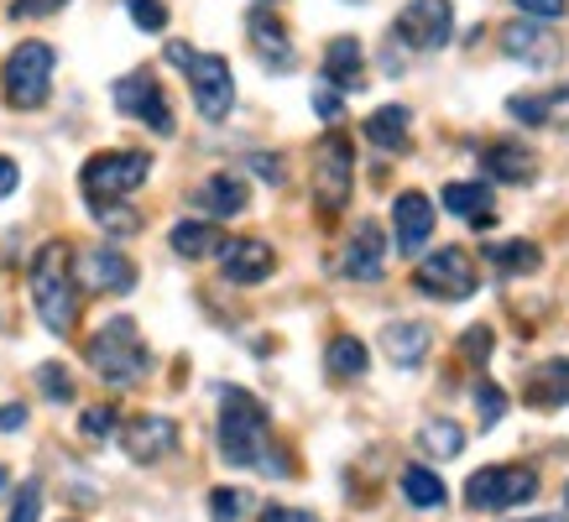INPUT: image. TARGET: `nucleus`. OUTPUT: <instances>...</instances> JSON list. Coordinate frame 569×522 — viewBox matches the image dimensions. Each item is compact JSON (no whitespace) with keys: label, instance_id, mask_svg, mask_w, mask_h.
Segmentation results:
<instances>
[{"label":"nucleus","instance_id":"473e14b6","mask_svg":"<svg viewBox=\"0 0 569 522\" xmlns=\"http://www.w3.org/2000/svg\"><path fill=\"white\" fill-rule=\"evenodd\" d=\"M89 209H94V220H100L110 235H131V230H141V214L137 209H126L121 199H116V204H89Z\"/></svg>","mask_w":569,"mask_h":522},{"label":"nucleus","instance_id":"f03ea898","mask_svg":"<svg viewBox=\"0 0 569 522\" xmlns=\"http://www.w3.org/2000/svg\"><path fill=\"white\" fill-rule=\"evenodd\" d=\"M272 450V423L246 387H220V454L224 465H261Z\"/></svg>","mask_w":569,"mask_h":522},{"label":"nucleus","instance_id":"bb28decb","mask_svg":"<svg viewBox=\"0 0 569 522\" xmlns=\"http://www.w3.org/2000/svg\"><path fill=\"white\" fill-rule=\"evenodd\" d=\"M325 365L335 382H361L366 377V345L356 340V334H335L325 350Z\"/></svg>","mask_w":569,"mask_h":522},{"label":"nucleus","instance_id":"49530a36","mask_svg":"<svg viewBox=\"0 0 569 522\" xmlns=\"http://www.w3.org/2000/svg\"><path fill=\"white\" fill-rule=\"evenodd\" d=\"M528 522H565V518H528Z\"/></svg>","mask_w":569,"mask_h":522},{"label":"nucleus","instance_id":"ea45409f","mask_svg":"<svg viewBox=\"0 0 569 522\" xmlns=\"http://www.w3.org/2000/svg\"><path fill=\"white\" fill-rule=\"evenodd\" d=\"M313 110H319V121L325 126H340V116H346V104H340V94L335 89H313Z\"/></svg>","mask_w":569,"mask_h":522},{"label":"nucleus","instance_id":"cd10ccee","mask_svg":"<svg viewBox=\"0 0 569 522\" xmlns=\"http://www.w3.org/2000/svg\"><path fill=\"white\" fill-rule=\"evenodd\" d=\"M445 209L476 225H491V189L486 183H449L445 189Z\"/></svg>","mask_w":569,"mask_h":522},{"label":"nucleus","instance_id":"58836bf2","mask_svg":"<svg viewBox=\"0 0 569 522\" xmlns=\"http://www.w3.org/2000/svg\"><path fill=\"white\" fill-rule=\"evenodd\" d=\"M522 17H538V21H559L569 11V0H512Z\"/></svg>","mask_w":569,"mask_h":522},{"label":"nucleus","instance_id":"2eb2a0df","mask_svg":"<svg viewBox=\"0 0 569 522\" xmlns=\"http://www.w3.org/2000/svg\"><path fill=\"white\" fill-rule=\"evenodd\" d=\"M501 52L518 58V63H528V69H543V73L565 63V42H559L553 32H543V27H533V21L501 27Z\"/></svg>","mask_w":569,"mask_h":522},{"label":"nucleus","instance_id":"b1692460","mask_svg":"<svg viewBox=\"0 0 569 522\" xmlns=\"http://www.w3.org/2000/svg\"><path fill=\"white\" fill-rule=\"evenodd\" d=\"M408 131H413V116L402 104H381L377 116H366V141L381 152H408Z\"/></svg>","mask_w":569,"mask_h":522},{"label":"nucleus","instance_id":"dca6fc26","mask_svg":"<svg viewBox=\"0 0 569 522\" xmlns=\"http://www.w3.org/2000/svg\"><path fill=\"white\" fill-rule=\"evenodd\" d=\"M429 235H433V204L418 189L397 193L392 199V245H397V257H418V251L429 245Z\"/></svg>","mask_w":569,"mask_h":522},{"label":"nucleus","instance_id":"f257e3e1","mask_svg":"<svg viewBox=\"0 0 569 522\" xmlns=\"http://www.w3.org/2000/svg\"><path fill=\"white\" fill-rule=\"evenodd\" d=\"M69 267H73L69 241H48L32 257V272H27L37 319H42V330H52V334H69L73 324H79V278H73Z\"/></svg>","mask_w":569,"mask_h":522},{"label":"nucleus","instance_id":"a878e982","mask_svg":"<svg viewBox=\"0 0 569 522\" xmlns=\"http://www.w3.org/2000/svg\"><path fill=\"white\" fill-rule=\"evenodd\" d=\"M418 450L429 454V460H455V454L466 450V429L455 418H429L418 429Z\"/></svg>","mask_w":569,"mask_h":522},{"label":"nucleus","instance_id":"5701e85b","mask_svg":"<svg viewBox=\"0 0 569 522\" xmlns=\"http://www.w3.org/2000/svg\"><path fill=\"white\" fill-rule=\"evenodd\" d=\"M361 63H366L361 42H356V37H335L325 48V84L329 89H361L366 84Z\"/></svg>","mask_w":569,"mask_h":522},{"label":"nucleus","instance_id":"37998d69","mask_svg":"<svg viewBox=\"0 0 569 522\" xmlns=\"http://www.w3.org/2000/svg\"><path fill=\"white\" fill-rule=\"evenodd\" d=\"M17 183H21V168L0 152V199H11V193H17Z\"/></svg>","mask_w":569,"mask_h":522},{"label":"nucleus","instance_id":"393cba45","mask_svg":"<svg viewBox=\"0 0 569 522\" xmlns=\"http://www.w3.org/2000/svg\"><path fill=\"white\" fill-rule=\"evenodd\" d=\"M173 251L178 257H189V261H204V257H220V245H224V235H220V225L214 220H178L173 225Z\"/></svg>","mask_w":569,"mask_h":522},{"label":"nucleus","instance_id":"412c9836","mask_svg":"<svg viewBox=\"0 0 569 522\" xmlns=\"http://www.w3.org/2000/svg\"><path fill=\"white\" fill-rule=\"evenodd\" d=\"M246 183L241 178H230V173H214V178H204L199 189H193V204L204 209V214H214V220H236L246 209Z\"/></svg>","mask_w":569,"mask_h":522},{"label":"nucleus","instance_id":"2f4dec72","mask_svg":"<svg viewBox=\"0 0 569 522\" xmlns=\"http://www.w3.org/2000/svg\"><path fill=\"white\" fill-rule=\"evenodd\" d=\"M476 408H481V429H497L501 413H507V392H501L491 377H481V382H476Z\"/></svg>","mask_w":569,"mask_h":522},{"label":"nucleus","instance_id":"6ab92c4d","mask_svg":"<svg viewBox=\"0 0 569 522\" xmlns=\"http://www.w3.org/2000/svg\"><path fill=\"white\" fill-rule=\"evenodd\" d=\"M429 345H433V330L418 324V319H392V324H381V350H387V361L402 365V371L423 365Z\"/></svg>","mask_w":569,"mask_h":522},{"label":"nucleus","instance_id":"c9c22d12","mask_svg":"<svg viewBox=\"0 0 569 522\" xmlns=\"http://www.w3.org/2000/svg\"><path fill=\"white\" fill-rule=\"evenodd\" d=\"M126 11H131V21L141 32H162L168 27V6L162 0H126Z\"/></svg>","mask_w":569,"mask_h":522},{"label":"nucleus","instance_id":"9d476101","mask_svg":"<svg viewBox=\"0 0 569 522\" xmlns=\"http://www.w3.org/2000/svg\"><path fill=\"white\" fill-rule=\"evenodd\" d=\"M110 100H116V110H121V116H131V121H141V126H152L157 137H173V131H178L173 104H168V94H162V84H157V73L137 69V73H126V79H116Z\"/></svg>","mask_w":569,"mask_h":522},{"label":"nucleus","instance_id":"72a5a7b5","mask_svg":"<svg viewBox=\"0 0 569 522\" xmlns=\"http://www.w3.org/2000/svg\"><path fill=\"white\" fill-rule=\"evenodd\" d=\"M116 429H121V413H116V408H84V418H79V434L84 439H110L116 434Z\"/></svg>","mask_w":569,"mask_h":522},{"label":"nucleus","instance_id":"6e6552de","mask_svg":"<svg viewBox=\"0 0 569 522\" xmlns=\"http://www.w3.org/2000/svg\"><path fill=\"white\" fill-rule=\"evenodd\" d=\"M350 178H356V157H350V137L346 131H329L313 147V199L329 220L350 204Z\"/></svg>","mask_w":569,"mask_h":522},{"label":"nucleus","instance_id":"0eeeda50","mask_svg":"<svg viewBox=\"0 0 569 522\" xmlns=\"http://www.w3.org/2000/svg\"><path fill=\"white\" fill-rule=\"evenodd\" d=\"M538 496V470L533 465H486L466 481L470 512H507Z\"/></svg>","mask_w":569,"mask_h":522},{"label":"nucleus","instance_id":"aec40b11","mask_svg":"<svg viewBox=\"0 0 569 522\" xmlns=\"http://www.w3.org/2000/svg\"><path fill=\"white\" fill-rule=\"evenodd\" d=\"M522 402L538 413H553L569 402V361H543L522 377Z\"/></svg>","mask_w":569,"mask_h":522},{"label":"nucleus","instance_id":"c85d7f7f","mask_svg":"<svg viewBox=\"0 0 569 522\" xmlns=\"http://www.w3.org/2000/svg\"><path fill=\"white\" fill-rule=\"evenodd\" d=\"M486 261L501 267V272H512V278H522V272L543 267V251L533 241H486Z\"/></svg>","mask_w":569,"mask_h":522},{"label":"nucleus","instance_id":"a19ab883","mask_svg":"<svg viewBox=\"0 0 569 522\" xmlns=\"http://www.w3.org/2000/svg\"><path fill=\"white\" fill-rule=\"evenodd\" d=\"M69 0H17L11 6V17L17 21H37V17H52V11H63Z\"/></svg>","mask_w":569,"mask_h":522},{"label":"nucleus","instance_id":"f3484780","mask_svg":"<svg viewBox=\"0 0 569 522\" xmlns=\"http://www.w3.org/2000/svg\"><path fill=\"white\" fill-rule=\"evenodd\" d=\"M340 272L350 282H381V272H387V241H381L377 220L356 225V235L346 241V257H340Z\"/></svg>","mask_w":569,"mask_h":522},{"label":"nucleus","instance_id":"a18cd8bd","mask_svg":"<svg viewBox=\"0 0 569 522\" xmlns=\"http://www.w3.org/2000/svg\"><path fill=\"white\" fill-rule=\"evenodd\" d=\"M251 168H257V173L267 178V183H282V168H277V162H267V152L251 157Z\"/></svg>","mask_w":569,"mask_h":522},{"label":"nucleus","instance_id":"f8f14e48","mask_svg":"<svg viewBox=\"0 0 569 522\" xmlns=\"http://www.w3.org/2000/svg\"><path fill=\"white\" fill-rule=\"evenodd\" d=\"M220 272L224 282H236V288H257L277 272V251L261 235H241V241H224L220 245Z\"/></svg>","mask_w":569,"mask_h":522},{"label":"nucleus","instance_id":"8fccbe9b","mask_svg":"<svg viewBox=\"0 0 569 522\" xmlns=\"http://www.w3.org/2000/svg\"><path fill=\"white\" fill-rule=\"evenodd\" d=\"M565 502H569V486H565Z\"/></svg>","mask_w":569,"mask_h":522},{"label":"nucleus","instance_id":"de8ad7c7","mask_svg":"<svg viewBox=\"0 0 569 522\" xmlns=\"http://www.w3.org/2000/svg\"><path fill=\"white\" fill-rule=\"evenodd\" d=\"M257 6H277V0H257Z\"/></svg>","mask_w":569,"mask_h":522},{"label":"nucleus","instance_id":"1a4fd4ad","mask_svg":"<svg viewBox=\"0 0 569 522\" xmlns=\"http://www.w3.org/2000/svg\"><path fill=\"white\" fill-rule=\"evenodd\" d=\"M418 293L423 298H439V303H460V298H470L476 288H481V278H476V261H470V251H460V245H445V251H433V257L418 261Z\"/></svg>","mask_w":569,"mask_h":522},{"label":"nucleus","instance_id":"a211bd4d","mask_svg":"<svg viewBox=\"0 0 569 522\" xmlns=\"http://www.w3.org/2000/svg\"><path fill=\"white\" fill-rule=\"evenodd\" d=\"M246 37H251V48H257V58L267 69H277V73L293 69V37H288V27H282L267 6H257V11L246 17Z\"/></svg>","mask_w":569,"mask_h":522},{"label":"nucleus","instance_id":"4c0bfd02","mask_svg":"<svg viewBox=\"0 0 569 522\" xmlns=\"http://www.w3.org/2000/svg\"><path fill=\"white\" fill-rule=\"evenodd\" d=\"M42 518V486L37 481H27V486L17 491V506H11V522H37Z\"/></svg>","mask_w":569,"mask_h":522},{"label":"nucleus","instance_id":"c03bdc74","mask_svg":"<svg viewBox=\"0 0 569 522\" xmlns=\"http://www.w3.org/2000/svg\"><path fill=\"white\" fill-rule=\"evenodd\" d=\"M261 522H319V518H313V512H298V506H267Z\"/></svg>","mask_w":569,"mask_h":522},{"label":"nucleus","instance_id":"7ed1b4c3","mask_svg":"<svg viewBox=\"0 0 569 522\" xmlns=\"http://www.w3.org/2000/svg\"><path fill=\"white\" fill-rule=\"evenodd\" d=\"M84 355H89V365H94V377L110 387H137L141 377H147V365H152V350L141 340L137 319H126V313L104 319L100 330L89 334Z\"/></svg>","mask_w":569,"mask_h":522},{"label":"nucleus","instance_id":"39448f33","mask_svg":"<svg viewBox=\"0 0 569 522\" xmlns=\"http://www.w3.org/2000/svg\"><path fill=\"white\" fill-rule=\"evenodd\" d=\"M52 63H58V52L48 42H17L11 58H6V69H0V94L6 104H17V110H42L52 94Z\"/></svg>","mask_w":569,"mask_h":522},{"label":"nucleus","instance_id":"7c9ffc66","mask_svg":"<svg viewBox=\"0 0 569 522\" xmlns=\"http://www.w3.org/2000/svg\"><path fill=\"white\" fill-rule=\"evenodd\" d=\"M246 506H251V496H246V491H236V486H214V491H209V518H214V522H241Z\"/></svg>","mask_w":569,"mask_h":522},{"label":"nucleus","instance_id":"4468645a","mask_svg":"<svg viewBox=\"0 0 569 522\" xmlns=\"http://www.w3.org/2000/svg\"><path fill=\"white\" fill-rule=\"evenodd\" d=\"M79 288H94V293H131L137 288V261L116 251V245H94L79 257Z\"/></svg>","mask_w":569,"mask_h":522},{"label":"nucleus","instance_id":"c756f323","mask_svg":"<svg viewBox=\"0 0 569 522\" xmlns=\"http://www.w3.org/2000/svg\"><path fill=\"white\" fill-rule=\"evenodd\" d=\"M402 496L413 506H423V512H429V506H445V481L423 465H408L402 470Z\"/></svg>","mask_w":569,"mask_h":522},{"label":"nucleus","instance_id":"ddd939ff","mask_svg":"<svg viewBox=\"0 0 569 522\" xmlns=\"http://www.w3.org/2000/svg\"><path fill=\"white\" fill-rule=\"evenodd\" d=\"M121 450L137 460V465H157L178 450V423L162 413H141L121 429Z\"/></svg>","mask_w":569,"mask_h":522},{"label":"nucleus","instance_id":"09e8293b","mask_svg":"<svg viewBox=\"0 0 569 522\" xmlns=\"http://www.w3.org/2000/svg\"><path fill=\"white\" fill-rule=\"evenodd\" d=\"M0 486H6V470H0Z\"/></svg>","mask_w":569,"mask_h":522},{"label":"nucleus","instance_id":"79ce46f5","mask_svg":"<svg viewBox=\"0 0 569 522\" xmlns=\"http://www.w3.org/2000/svg\"><path fill=\"white\" fill-rule=\"evenodd\" d=\"M17 429H27V408H21V402H6V408H0V434H17Z\"/></svg>","mask_w":569,"mask_h":522},{"label":"nucleus","instance_id":"f704fd0d","mask_svg":"<svg viewBox=\"0 0 569 522\" xmlns=\"http://www.w3.org/2000/svg\"><path fill=\"white\" fill-rule=\"evenodd\" d=\"M37 387L48 392L52 402H73V382H69V371L58 361H48V365H37Z\"/></svg>","mask_w":569,"mask_h":522},{"label":"nucleus","instance_id":"9b49d317","mask_svg":"<svg viewBox=\"0 0 569 522\" xmlns=\"http://www.w3.org/2000/svg\"><path fill=\"white\" fill-rule=\"evenodd\" d=\"M397 42H408L418 52H439L455 37V6L449 0H408L397 11Z\"/></svg>","mask_w":569,"mask_h":522},{"label":"nucleus","instance_id":"e433bc0d","mask_svg":"<svg viewBox=\"0 0 569 522\" xmlns=\"http://www.w3.org/2000/svg\"><path fill=\"white\" fill-rule=\"evenodd\" d=\"M491 345H497V334L486 330V324H470V330L460 334V355H466L470 365H481L486 355H491Z\"/></svg>","mask_w":569,"mask_h":522},{"label":"nucleus","instance_id":"20e7f679","mask_svg":"<svg viewBox=\"0 0 569 522\" xmlns=\"http://www.w3.org/2000/svg\"><path fill=\"white\" fill-rule=\"evenodd\" d=\"M168 63L183 69L193 89V104H199V116L204 121H224L230 116V104H236V73L224 63L220 52H199L189 42H168Z\"/></svg>","mask_w":569,"mask_h":522},{"label":"nucleus","instance_id":"4be33fe9","mask_svg":"<svg viewBox=\"0 0 569 522\" xmlns=\"http://www.w3.org/2000/svg\"><path fill=\"white\" fill-rule=\"evenodd\" d=\"M481 168H486V178H497V183H528V178L538 173L533 152L518 147V141H491L481 152Z\"/></svg>","mask_w":569,"mask_h":522},{"label":"nucleus","instance_id":"423d86ee","mask_svg":"<svg viewBox=\"0 0 569 522\" xmlns=\"http://www.w3.org/2000/svg\"><path fill=\"white\" fill-rule=\"evenodd\" d=\"M147 173H152V157L147 152H100L79 168V189H84L89 204H116L131 189H141Z\"/></svg>","mask_w":569,"mask_h":522}]
</instances>
